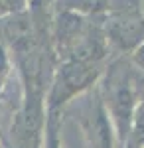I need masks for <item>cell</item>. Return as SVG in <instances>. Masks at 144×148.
Listing matches in <instances>:
<instances>
[{
	"label": "cell",
	"mask_w": 144,
	"mask_h": 148,
	"mask_svg": "<svg viewBox=\"0 0 144 148\" xmlns=\"http://www.w3.org/2000/svg\"><path fill=\"white\" fill-rule=\"evenodd\" d=\"M45 148H59V140H57V132H56V128H53V125H49V128H47Z\"/></svg>",
	"instance_id": "3957f363"
},
{
	"label": "cell",
	"mask_w": 144,
	"mask_h": 148,
	"mask_svg": "<svg viewBox=\"0 0 144 148\" xmlns=\"http://www.w3.org/2000/svg\"><path fill=\"white\" fill-rule=\"evenodd\" d=\"M134 138H136V142L138 144H144V101L138 105V109L134 111Z\"/></svg>",
	"instance_id": "7a4b0ae2"
},
{
	"label": "cell",
	"mask_w": 144,
	"mask_h": 148,
	"mask_svg": "<svg viewBox=\"0 0 144 148\" xmlns=\"http://www.w3.org/2000/svg\"><path fill=\"white\" fill-rule=\"evenodd\" d=\"M93 77H95V71H91V67L85 65L83 61H75L61 71V83L69 91L83 89L89 81H93Z\"/></svg>",
	"instance_id": "6da1fadb"
}]
</instances>
